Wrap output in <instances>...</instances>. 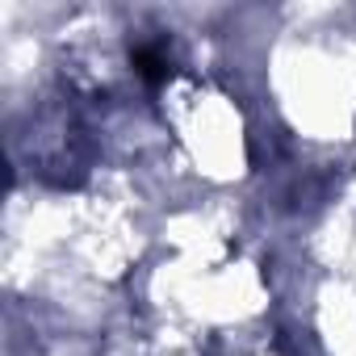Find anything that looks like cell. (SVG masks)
<instances>
[{"mask_svg":"<svg viewBox=\"0 0 356 356\" xmlns=\"http://www.w3.org/2000/svg\"><path fill=\"white\" fill-rule=\"evenodd\" d=\"M134 67H138V72H143L151 84H159V80L172 72L168 55H163V51H155V47H138V51H134Z\"/></svg>","mask_w":356,"mask_h":356,"instance_id":"1","label":"cell"}]
</instances>
